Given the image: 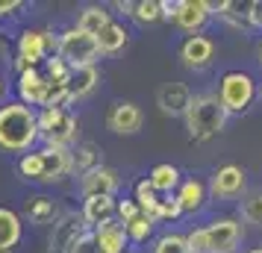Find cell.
Wrapping results in <instances>:
<instances>
[{
  "label": "cell",
  "instance_id": "1",
  "mask_svg": "<svg viewBox=\"0 0 262 253\" xmlns=\"http://www.w3.org/2000/svg\"><path fill=\"white\" fill-rule=\"evenodd\" d=\"M38 142L36 112L24 106L21 100L0 106V150L6 153H30Z\"/></svg>",
  "mask_w": 262,
  "mask_h": 253
},
{
  "label": "cell",
  "instance_id": "2",
  "mask_svg": "<svg viewBox=\"0 0 262 253\" xmlns=\"http://www.w3.org/2000/svg\"><path fill=\"white\" fill-rule=\"evenodd\" d=\"M183 118H186L189 139L198 142V145H203V142L215 139L218 133H224L230 115L224 112V106L218 103L215 95H191V103H189Z\"/></svg>",
  "mask_w": 262,
  "mask_h": 253
},
{
  "label": "cell",
  "instance_id": "3",
  "mask_svg": "<svg viewBox=\"0 0 262 253\" xmlns=\"http://www.w3.org/2000/svg\"><path fill=\"white\" fill-rule=\"evenodd\" d=\"M242 244V221L218 218L209 227H198L186 236L189 253H236Z\"/></svg>",
  "mask_w": 262,
  "mask_h": 253
},
{
  "label": "cell",
  "instance_id": "4",
  "mask_svg": "<svg viewBox=\"0 0 262 253\" xmlns=\"http://www.w3.org/2000/svg\"><path fill=\"white\" fill-rule=\"evenodd\" d=\"M36 121L45 147H74L80 142V121L71 109H41L36 112Z\"/></svg>",
  "mask_w": 262,
  "mask_h": 253
},
{
  "label": "cell",
  "instance_id": "5",
  "mask_svg": "<svg viewBox=\"0 0 262 253\" xmlns=\"http://www.w3.org/2000/svg\"><path fill=\"white\" fill-rule=\"evenodd\" d=\"M256 80L248 71H227L218 83V103L224 106L227 115H242L248 112L250 103L256 100Z\"/></svg>",
  "mask_w": 262,
  "mask_h": 253
},
{
  "label": "cell",
  "instance_id": "6",
  "mask_svg": "<svg viewBox=\"0 0 262 253\" xmlns=\"http://www.w3.org/2000/svg\"><path fill=\"white\" fill-rule=\"evenodd\" d=\"M56 56H59L68 68H89V65H97L100 59V50H97V38L80 33L77 27L65 30L59 36V44H56Z\"/></svg>",
  "mask_w": 262,
  "mask_h": 253
},
{
  "label": "cell",
  "instance_id": "7",
  "mask_svg": "<svg viewBox=\"0 0 262 253\" xmlns=\"http://www.w3.org/2000/svg\"><path fill=\"white\" fill-rule=\"evenodd\" d=\"M59 36H53L50 30H24L18 36V74L24 68H36L41 62H48L56 53Z\"/></svg>",
  "mask_w": 262,
  "mask_h": 253
},
{
  "label": "cell",
  "instance_id": "8",
  "mask_svg": "<svg viewBox=\"0 0 262 253\" xmlns=\"http://www.w3.org/2000/svg\"><path fill=\"white\" fill-rule=\"evenodd\" d=\"M38 153V182H62L74 171L71 147H41Z\"/></svg>",
  "mask_w": 262,
  "mask_h": 253
},
{
  "label": "cell",
  "instance_id": "9",
  "mask_svg": "<svg viewBox=\"0 0 262 253\" xmlns=\"http://www.w3.org/2000/svg\"><path fill=\"white\" fill-rule=\"evenodd\" d=\"M248 189V174L238 165H221V168L212 171L209 177V186H206V194H212L218 200H233L238 194H245Z\"/></svg>",
  "mask_w": 262,
  "mask_h": 253
},
{
  "label": "cell",
  "instance_id": "10",
  "mask_svg": "<svg viewBox=\"0 0 262 253\" xmlns=\"http://www.w3.org/2000/svg\"><path fill=\"white\" fill-rule=\"evenodd\" d=\"M121 186V177L115 168H109V165H97V168L85 171L83 177H80V194L85 197H115Z\"/></svg>",
  "mask_w": 262,
  "mask_h": 253
},
{
  "label": "cell",
  "instance_id": "11",
  "mask_svg": "<svg viewBox=\"0 0 262 253\" xmlns=\"http://www.w3.org/2000/svg\"><path fill=\"white\" fill-rule=\"evenodd\" d=\"M212 15V3L206 0H177V12H174V24L189 33V36H201V30L206 27Z\"/></svg>",
  "mask_w": 262,
  "mask_h": 253
},
{
  "label": "cell",
  "instance_id": "12",
  "mask_svg": "<svg viewBox=\"0 0 262 253\" xmlns=\"http://www.w3.org/2000/svg\"><path fill=\"white\" fill-rule=\"evenodd\" d=\"M48 95H50V83L38 68H24V71L18 74V97H21L24 106H30V109L45 106Z\"/></svg>",
  "mask_w": 262,
  "mask_h": 253
},
{
  "label": "cell",
  "instance_id": "13",
  "mask_svg": "<svg viewBox=\"0 0 262 253\" xmlns=\"http://www.w3.org/2000/svg\"><path fill=\"white\" fill-rule=\"evenodd\" d=\"M142 109L136 106V103H130V100H118V103H112L106 112V127L112 130V133L118 135H133L142 130Z\"/></svg>",
  "mask_w": 262,
  "mask_h": 253
},
{
  "label": "cell",
  "instance_id": "14",
  "mask_svg": "<svg viewBox=\"0 0 262 253\" xmlns=\"http://www.w3.org/2000/svg\"><path fill=\"white\" fill-rule=\"evenodd\" d=\"M180 59L186 68L191 71H203L209 68L215 59V41L206 36H189L183 44H180Z\"/></svg>",
  "mask_w": 262,
  "mask_h": 253
},
{
  "label": "cell",
  "instance_id": "15",
  "mask_svg": "<svg viewBox=\"0 0 262 253\" xmlns=\"http://www.w3.org/2000/svg\"><path fill=\"white\" fill-rule=\"evenodd\" d=\"M85 233V224L80 212H65L62 218L53 221V233H50V253H68L77 236Z\"/></svg>",
  "mask_w": 262,
  "mask_h": 253
},
{
  "label": "cell",
  "instance_id": "16",
  "mask_svg": "<svg viewBox=\"0 0 262 253\" xmlns=\"http://www.w3.org/2000/svg\"><path fill=\"white\" fill-rule=\"evenodd\" d=\"M156 103L162 109V115H171V118H183L186 109L191 103V91L186 83H165L159 91H156Z\"/></svg>",
  "mask_w": 262,
  "mask_h": 253
},
{
  "label": "cell",
  "instance_id": "17",
  "mask_svg": "<svg viewBox=\"0 0 262 253\" xmlns=\"http://www.w3.org/2000/svg\"><path fill=\"white\" fill-rule=\"evenodd\" d=\"M115 197H85L83 200V209H80V218H83L85 229H97L115 221Z\"/></svg>",
  "mask_w": 262,
  "mask_h": 253
},
{
  "label": "cell",
  "instance_id": "18",
  "mask_svg": "<svg viewBox=\"0 0 262 253\" xmlns=\"http://www.w3.org/2000/svg\"><path fill=\"white\" fill-rule=\"evenodd\" d=\"M21 233H24L21 215L9 206H0V253H12V247L21 241Z\"/></svg>",
  "mask_w": 262,
  "mask_h": 253
},
{
  "label": "cell",
  "instance_id": "19",
  "mask_svg": "<svg viewBox=\"0 0 262 253\" xmlns=\"http://www.w3.org/2000/svg\"><path fill=\"white\" fill-rule=\"evenodd\" d=\"M174 200L180 203V212H201L206 206V186L201 180H183L177 186Z\"/></svg>",
  "mask_w": 262,
  "mask_h": 253
},
{
  "label": "cell",
  "instance_id": "20",
  "mask_svg": "<svg viewBox=\"0 0 262 253\" xmlns=\"http://www.w3.org/2000/svg\"><path fill=\"white\" fill-rule=\"evenodd\" d=\"M100 83V71L97 65H89V68H74L71 71V80H68V95L71 100H80V97L92 95Z\"/></svg>",
  "mask_w": 262,
  "mask_h": 253
},
{
  "label": "cell",
  "instance_id": "21",
  "mask_svg": "<svg viewBox=\"0 0 262 253\" xmlns=\"http://www.w3.org/2000/svg\"><path fill=\"white\" fill-rule=\"evenodd\" d=\"M27 218L33 221V224H38V227H45V224H53L56 221V215H59V206H56V200L53 197H48V194H36V197H30L27 200Z\"/></svg>",
  "mask_w": 262,
  "mask_h": 253
},
{
  "label": "cell",
  "instance_id": "22",
  "mask_svg": "<svg viewBox=\"0 0 262 253\" xmlns=\"http://www.w3.org/2000/svg\"><path fill=\"white\" fill-rule=\"evenodd\" d=\"M127 41H130V33H127V27L118 24V21H109V24L97 33V50H100V53H118V50L127 48Z\"/></svg>",
  "mask_w": 262,
  "mask_h": 253
},
{
  "label": "cell",
  "instance_id": "23",
  "mask_svg": "<svg viewBox=\"0 0 262 253\" xmlns=\"http://www.w3.org/2000/svg\"><path fill=\"white\" fill-rule=\"evenodd\" d=\"M71 162H74V171L83 177L85 171L103 165V162H100V147H97L95 142H77V145L71 147Z\"/></svg>",
  "mask_w": 262,
  "mask_h": 253
},
{
  "label": "cell",
  "instance_id": "24",
  "mask_svg": "<svg viewBox=\"0 0 262 253\" xmlns=\"http://www.w3.org/2000/svg\"><path fill=\"white\" fill-rule=\"evenodd\" d=\"M212 12L224 21V24L236 27V30H250L248 27V3H238V0H221V3H212Z\"/></svg>",
  "mask_w": 262,
  "mask_h": 253
},
{
  "label": "cell",
  "instance_id": "25",
  "mask_svg": "<svg viewBox=\"0 0 262 253\" xmlns=\"http://www.w3.org/2000/svg\"><path fill=\"white\" fill-rule=\"evenodd\" d=\"M147 182H150V189H154L156 194H159V192L171 194L180 186V168H177V165H171V162H162V165H156V168L150 171Z\"/></svg>",
  "mask_w": 262,
  "mask_h": 253
},
{
  "label": "cell",
  "instance_id": "26",
  "mask_svg": "<svg viewBox=\"0 0 262 253\" xmlns=\"http://www.w3.org/2000/svg\"><path fill=\"white\" fill-rule=\"evenodd\" d=\"M109 21H112V15H109L103 6H85L83 12H80V18H77V30L85 33V36L97 38V33H100Z\"/></svg>",
  "mask_w": 262,
  "mask_h": 253
},
{
  "label": "cell",
  "instance_id": "27",
  "mask_svg": "<svg viewBox=\"0 0 262 253\" xmlns=\"http://www.w3.org/2000/svg\"><path fill=\"white\" fill-rule=\"evenodd\" d=\"M97 236V241H100V247L106 253H124V247H127V236H124V227L121 224H115V221H109V224H103V227L92 229Z\"/></svg>",
  "mask_w": 262,
  "mask_h": 253
},
{
  "label": "cell",
  "instance_id": "28",
  "mask_svg": "<svg viewBox=\"0 0 262 253\" xmlns=\"http://www.w3.org/2000/svg\"><path fill=\"white\" fill-rule=\"evenodd\" d=\"M124 227V236H127V241H147L150 236H154V218L147 215H136L133 221H127V224H121Z\"/></svg>",
  "mask_w": 262,
  "mask_h": 253
},
{
  "label": "cell",
  "instance_id": "29",
  "mask_svg": "<svg viewBox=\"0 0 262 253\" xmlns=\"http://www.w3.org/2000/svg\"><path fill=\"white\" fill-rule=\"evenodd\" d=\"M133 200H136V206L142 209V215L154 218L156 203H159V194L150 189V182H147V180H139V182H136V194H133Z\"/></svg>",
  "mask_w": 262,
  "mask_h": 253
},
{
  "label": "cell",
  "instance_id": "30",
  "mask_svg": "<svg viewBox=\"0 0 262 253\" xmlns=\"http://www.w3.org/2000/svg\"><path fill=\"white\" fill-rule=\"evenodd\" d=\"M45 77H48L50 85H59V88H68V80H71V68L53 53L48 62H45Z\"/></svg>",
  "mask_w": 262,
  "mask_h": 253
},
{
  "label": "cell",
  "instance_id": "31",
  "mask_svg": "<svg viewBox=\"0 0 262 253\" xmlns=\"http://www.w3.org/2000/svg\"><path fill=\"white\" fill-rule=\"evenodd\" d=\"M242 218H245L248 224L262 229V189L248 192V197L242 200Z\"/></svg>",
  "mask_w": 262,
  "mask_h": 253
},
{
  "label": "cell",
  "instance_id": "32",
  "mask_svg": "<svg viewBox=\"0 0 262 253\" xmlns=\"http://www.w3.org/2000/svg\"><path fill=\"white\" fill-rule=\"evenodd\" d=\"M130 15L139 24H156V21H162V15H159V0H136Z\"/></svg>",
  "mask_w": 262,
  "mask_h": 253
},
{
  "label": "cell",
  "instance_id": "33",
  "mask_svg": "<svg viewBox=\"0 0 262 253\" xmlns=\"http://www.w3.org/2000/svg\"><path fill=\"white\" fill-rule=\"evenodd\" d=\"M154 253H189L186 247V236H177V233H165L159 236L154 244Z\"/></svg>",
  "mask_w": 262,
  "mask_h": 253
},
{
  "label": "cell",
  "instance_id": "34",
  "mask_svg": "<svg viewBox=\"0 0 262 253\" xmlns=\"http://www.w3.org/2000/svg\"><path fill=\"white\" fill-rule=\"evenodd\" d=\"M180 215H183V212H180V203L174 200V194H168V197H159V203H156L154 224L156 221H177Z\"/></svg>",
  "mask_w": 262,
  "mask_h": 253
},
{
  "label": "cell",
  "instance_id": "35",
  "mask_svg": "<svg viewBox=\"0 0 262 253\" xmlns=\"http://www.w3.org/2000/svg\"><path fill=\"white\" fill-rule=\"evenodd\" d=\"M68 253H106V250L100 247V241H97L95 233H92V229H85V233L77 236V241L68 247Z\"/></svg>",
  "mask_w": 262,
  "mask_h": 253
},
{
  "label": "cell",
  "instance_id": "36",
  "mask_svg": "<svg viewBox=\"0 0 262 253\" xmlns=\"http://www.w3.org/2000/svg\"><path fill=\"white\" fill-rule=\"evenodd\" d=\"M115 215L121 218V224H127V221H133L136 215H142V209L136 206L133 197H127V200H118V203H115Z\"/></svg>",
  "mask_w": 262,
  "mask_h": 253
},
{
  "label": "cell",
  "instance_id": "37",
  "mask_svg": "<svg viewBox=\"0 0 262 253\" xmlns=\"http://www.w3.org/2000/svg\"><path fill=\"white\" fill-rule=\"evenodd\" d=\"M248 27L250 30H262V0H253L248 3Z\"/></svg>",
  "mask_w": 262,
  "mask_h": 253
},
{
  "label": "cell",
  "instance_id": "38",
  "mask_svg": "<svg viewBox=\"0 0 262 253\" xmlns=\"http://www.w3.org/2000/svg\"><path fill=\"white\" fill-rule=\"evenodd\" d=\"M18 9H24V3H21V0H0V18L15 15Z\"/></svg>",
  "mask_w": 262,
  "mask_h": 253
},
{
  "label": "cell",
  "instance_id": "39",
  "mask_svg": "<svg viewBox=\"0 0 262 253\" xmlns=\"http://www.w3.org/2000/svg\"><path fill=\"white\" fill-rule=\"evenodd\" d=\"M259 62H262V41H259Z\"/></svg>",
  "mask_w": 262,
  "mask_h": 253
},
{
  "label": "cell",
  "instance_id": "40",
  "mask_svg": "<svg viewBox=\"0 0 262 253\" xmlns=\"http://www.w3.org/2000/svg\"><path fill=\"white\" fill-rule=\"evenodd\" d=\"M250 253H262V247H256V250H250Z\"/></svg>",
  "mask_w": 262,
  "mask_h": 253
},
{
  "label": "cell",
  "instance_id": "41",
  "mask_svg": "<svg viewBox=\"0 0 262 253\" xmlns=\"http://www.w3.org/2000/svg\"><path fill=\"white\" fill-rule=\"evenodd\" d=\"M0 95H3V80H0Z\"/></svg>",
  "mask_w": 262,
  "mask_h": 253
},
{
  "label": "cell",
  "instance_id": "42",
  "mask_svg": "<svg viewBox=\"0 0 262 253\" xmlns=\"http://www.w3.org/2000/svg\"><path fill=\"white\" fill-rule=\"evenodd\" d=\"M259 97H262V91H259Z\"/></svg>",
  "mask_w": 262,
  "mask_h": 253
}]
</instances>
